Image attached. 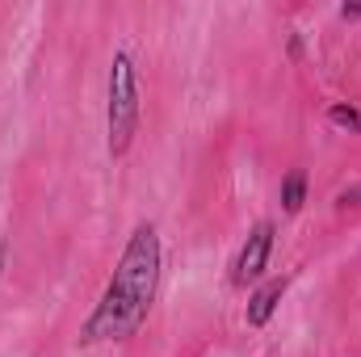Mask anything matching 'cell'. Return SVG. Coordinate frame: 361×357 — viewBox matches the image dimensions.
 Wrapping results in <instances>:
<instances>
[{
    "label": "cell",
    "instance_id": "obj_1",
    "mask_svg": "<svg viewBox=\"0 0 361 357\" xmlns=\"http://www.w3.org/2000/svg\"><path fill=\"white\" fill-rule=\"evenodd\" d=\"M156 290H160V236L152 223H139L114 265V277L101 290V303L80 328V341L97 345L135 337L156 303Z\"/></svg>",
    "mask_w": 361,
    "mask_h": 357
},
{
    "label": "cell",
    "instance_id": "obj_9",
    "mask_svg": "<svg viewBox=\"0 0 361 357\" xmlns=\"http://www.w3.org/2000/svg\"><path fill=\"white\" fill-rule=\"evenodd\" d=\"M0 269H4V244H0Z\"/></svg>",
    "mask_w": 361,
    "mask_h": 357
},
{
    "label": "cell",
    "instance_id": "obj_4",
    "mask_svg": "<svg viewBox=\"0 0 361 357\" xmlns=\"http://www.w3.org/2000/svg\"><path fill=\"white\" fill-rule=\"evenodd\" d=\"M286 286H290V277H273V282H265V286L248 298V311H244L248 328H265V324H269L273 311H277V303H281V294H286Z\"/></svg>",
    "mask_w": 361,
    "mask_h": 357
},
{
    "label": "cell",
    "instance_id": "obj_8",
    "mask_svg": "<svg viewBox=\"0 0 361 357\" xmlns=\"http://www.w3.org/2000/svg\"><path fill=\"white\" fill-rule=\"evenodd\" d=\"M341 17H345V21H353V17H361V4H341Z\"/></svg>",
    "mask_w": 361,
    "mask_h": 357
},
{
    "label": "cell",
    "instance_id": "obj_2",
    "mask_svg": "<svg viewBox=\"0 0 361 357\" xmlns=\"http://www.w3.org/2000/svg\"><path fill=\"white\" fill-rule=\"evenodd\" d=\"M135 131H139V76H135V59L118 51L109 63V92H105L109 156H126L135 143Z\"/></svg>",
    "mask_w": 361,
    "mask_h": 357
},
{
    "label": "cell",
    "instance_id": "obj_7",
    "mask_svg": "<svg viewBox=\"0 0 361 357\" xmlns=\"http://www.w3.org/2000/svg\"><path fill=\"white\" fill-rule=\"evenodd\" d=\"M336 206H341V210H349V206H361V181L336 193Z\"/></svg>",
    "mask_w": 361,
    "mask_h": 357
},
{
    "label": "cell",
    "instance_id": "obj_5",
    "mask_svg": "<svg viewBox=\"0 0 361 357\" xmlns=\"http://www.w3.org/2000/svg\"><path fill=\"white\" fill-rule=\"evenodd\" d=\"M302 202H307V173H302V169H290V173L281 177V210H286V214H298Z\"/></svg>",
    "mask_w": 361,
    "mask_h": 357
},
{
    "label": "cell",
    "instance_id": "obj_3",
    "mask_svg": "<svg viewBox=\"0 0 361 357\" xmlns=\"http://www.w3.org/2000/svg\"><path fill=\"white\" fill-rule=\"evenodd\" d=\"M269 253H273V223L261 219V223L248 231V240H244V248H240V257H235V265H231V282H235V286L257 282V277L269 269Z\"/></svg>",
    "mask_w": 361,
    "mask_h": 357
},
{
    "label": "cell",
    "instance_id": "obj_6",
    "mask_svg": "<svg viewBox=\"0 0 361 357\" xmlns=\"http://www.w3.org/2000/svg\"><path fill=\"white\" fill-rule=\"evenodd\" d=\"M328 122L341 126V131H349V135H361V114L353 109V105H345V101L328 105Z\"/></svg>",
    "mask_w": 361,
    "mask_h": 357
}]
</instances>
